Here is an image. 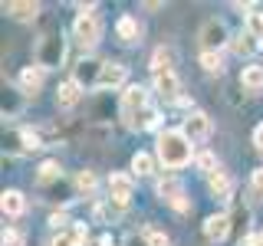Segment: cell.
I'll use <instances>...</instances> for the list:
<instances>
[{
  "instance_id": "cell-12",
  "label": "cell",
  "mask_w": 263,
  "mask_h": 246,
  "mask_svg": "<svg viewBox=\"0 0 263 246\" xmlns=\"http://www.w3.org/2000/svg\"><path fill=\"white\" fill-rule=\"evenodd\" d=\"M4 10H7V16H13V20L30 23V20L40 16V4L36 0H10V4H4Z\"/></svg>"
},
{
  "instance_id": "cell-27",
  "label": "cell",
  "mask_w": 263,
  "mask_h": 246,
  "mask_svg": "<svg viewBox=\"0 0 263 246\" xmlns=\"http://www.w3.org/2000/svg\"><path fill=\"white\" fill-rule=\"evenodd\" d=\"M201 66L211 76H220V72H224V56L220 53H201Z\"/></svg>"
},
{
  "instance_id": "cell-19",
  "label": "cell",
  "mask_w": 263,
  "mask_h": 246,
  "mask_svg": "<svg viewBox=\"0 0 263 246\" xmlns=\"http://www.w3.org/2000/svg\"><path fill=\"white\" fill-rule=\"evenodd\" d=\"M263 46V39L260 36H253L250 30H243V33H237L234 39H230V49H234L237 56H253L257 53V49Z\"/></svg>"
},
{
  "instance_id": "cell-35",
  "label": "cell",
  "mask_w": 263,
  "mask_h": 246,
  "mask_svg": "<svg viewBox=\"0 0 263 246\" xmlns=\"http://www.w3.org/2000/svg\"><path fill=\"white\" fill-rule=\"evenodd\" d=\"M240 246H263V236H243V240H240Z\"/></svg>"
},
{
  "instance_id": "cell-3",
  "label": "cell",
  "mask_w": 263,
  "mask_h": 246,
  "mask_svg": "<svg viewBox=\"0 0 263 246\" xmlns=\"http://www.w3.org/2000/svg\"><path fill=\"white\" fill-rule=\"evenodd\" d=\"M197 39H201V53H220L230 39V33H227V23L224 20H217V16H208V20L201 23V33H197Z\"/></svg>"
},
{
  "instance_id": "cell-25",
  "label": "cell",
  "mask_w": 263,
  "mask_h": 246,
  "mask_svg": "<svg viewBox=\"0 0 263 246\" xmlns=\"http://www.w3.org/2000/svg\"><path fill=\"white\" fill-rule=\"evenodd\" d=\"M60 174H63L60 161H43L40 171H36V180H40V184H49V180H60Z\"/></svg>"
},
{
  "instance_id": "cell-8",
  "label": "cell",
  "mask_w": 263,
  "mask_h": 246,
  "mask_svg": "<svg viewBox=\"0 0 263 246\" xmlns=\"http://www.w3.org/2000/svg\"><path fill=\"white\" fill-rule=\"evenodd\" d=\"M155 92H158L164 102L187 105V98L181 95V79H178V72H155Z\"/></svg>"
},
{
  "instance_id": "cell-9",
  "label": "cell",
  "mask_w": 263,
  "mask_h": 246,
  "mask_svg": "<svg viewBox=\"0 0 263 246\" xmlns=\"http://www.w3.org/2000/svg\"><path fill=\"white\" fill-rule=\"evenodd\" d=\"M158 197H161L164 203H171L178 213H187V210H191V203H187V197H184V187H181V180H175V177L158 180Z\"/></svg>"
},
{
  "instance_id": "cell-36",
  "label": "cell",
  "mask_w": 263,
  "mask_h": 246,
  "mask_svg": "<svg viewBox=\"0 0 263 246\" xmlns=\"http://www.w3.org/2000/svg\"><path fill=\"white\" fill-rule=\"evenodd\" d=\"M128 246H148V240H145V236H132Z\"/></svg>"
},
{
  "instance_id": "cell-28",
  "label": "cell",
  "mask_w": 263,
  "mask_h": 246,
  "mask_svg": "<svg viewBox=\"0 0 263 246\" xmlns=\"http://www.w3.org/2000/svg\"><path fill=\"white\" fill-rule=\"evenodd\" d=\"M142 236L148 240V246H171L168 233H164V230H158V227H145V230H142Z\"/></svg>"
},
{
  "instance_id": "cell-17",
  "label": "cell",
  "mask_w": 263,
  "mask_h": 246,
  "mask_svg": "<svg viewBox=\"0 0 263 246\" xmlns=\"http://www.w3.org/2000/svg\"><path fill=\"white\" fill-rule=\"evenodd\" d=\"M115 36H119L122 43H138V39H142V27H138V20L132 13H125L115 23Z\"/></svg>"
},
{
  "instance_id": "cell-6",
  "label": "cell",
  "mask_w": 263,
  "mask_h": 246,
  "mask_svg": "<svg viewBox=\"0 0 263 246\" xmlns=\"http://www.w3.org/2000/svg\"><path fill=\"white\" fill-rule=\"evenodd\" d=\"M181 131H184V138H187L191 145H201V141H208V138H211L214 125H211V118H208L204 112H187Z\"/></svg>"
},
{
  "instance_id": "cell-33",
  "label": "cell",
  "mask_w": 263,
  "mask_h": 246,
  "mask_svg": "<svg viewBox=\"0 0 263 246\" xmlns=\"http://www.w3.org/2000/svg\"><path fill=\"white\" fill-rule=\"evenodd\" d=\"M66 223H69L66 213H53V217H49V227H53V230H66Z\"/></svg>"
},
{
  "instance_id": "cell-4",
  "label": "cell",
  "mask_w": 263,
  "mask_h": 246,
  "mask_svg": "<svg viewBox=\"0 0 263 246\" xmlns=\"http://www.w3.org/2000/svg\"><path fill=\"white\" fill-rule=\"evenodd\" d=\"M66 56V43H63V33H46L36 46V66L40 69H53L60 66Z\"/></svg>"
},
{
  "instance_id": "cell-2",
  "label": "cell",
  "mask_w": 263,
  "mask_h": 246,
  "mask_svg": "<svg viewBox=\"0 0 263 246\" xmlns=\"http://www.w3.org/2000/svg\"><path fill=\"white\" fill-rule=\"evenodd\" d=\"M72 33H76V39H79V46L82 49H92L99 39H102V20H99V13H96V7L92 4H79V13H76V20H72Z\"/></svg>"
},
{
  "instance_id": "cell-15",
  "label": "cell",
  "mask_w": 263,
  "mask_h": 246,
  "mask_svg": "<svg viewBox=\"0 0 263 246\" xmlns=\"http://www.w3.org/2000/svg\"><path fill=\"white\" fill-rule=\"evenodd\" d=\"M208 191L214 197H220V200H227V197L234 194V177H230L224 168H217L214 174H208Z\"/></svg>"
},
{
  "instance_id": "cell-37",
  "label": "cell",
  "mask_w": 263,
  "mask_h": 246,
  "mask_svg": "<svg viewBox=\"0 0 263 246\" xmlns=\"http://www.w3.org/2000/svg\"><path fill=\"white\" fill-rule=\"evenodd\" d=\"M99 246H115V243L109 240V236H102V240H99Z\"/></svg>"
},
{
  "instance_id": "cell-32",
  "label": "cell",
  "mask_w": 263,
  "mask_h": 246,
  "mask_svg": "<svg viewBox=\"0 0 263 246\" xmlns=\"http://www.w3.org/2000/svg\"><path fill=\"white\" fill-rule=\"evenodd\" d=\"M4 246H23L20 233H16V230H4Z\"/></svg>"
},
{
  "instance_id": "cell-10",
  "label": "cell",
  "mask_w": 263,
  "mask_h": 246,
  "mask_svg": "<svg viewBox=\"0 0 263 246\" xmlns=\"http://www.w3.org/2000/svg\"><path fill=\"white\" fill-rule=\"evenodd\" d=\"M230 233V217L227 213H211L208 220H204V240L208 243H224Z\"/></svg>"
},
{
  "instance_id": "cell-31",
  "label": "cell",
  "mask_w": 263,
  "mask_h": 246,
  "mask_svg": "<svg viewBox=\"0 0 263 246\" xmlns=\"http://www.w3.org/2000/svg\"><path fill=\"white\" fill-rule=\"evenodd\" d=\"M250 191H253V197H257V200H263V168H257L250 174Z\"/></svg>"
},
{
  "instance_id": "cell-13",
  "label": "cell",
  "mask_w": 263,
  "mask_h": 246,
  "mask_svg": "<svg viewBox=\"0 0 263 246\" xmlns=\"http://www.w3.org/2000/svg\"><path fill=\"white\" fill-rule=\"evenodd\" d=\"M132 191H135V180H132V174H122V171H115V174L109 177V197H112V200L128 203Z\"/></svg>"
},
{
  "instance_id": "cell-1",
  "label": "cell",
  "mask_w": 263,
  "mask_h": 246,
  "mask_svg": "<svg viewBox=\"0 0 263 246\" xmlns=\"http://www.w3.org/2000/svg\"><path fill=\"white\" fill-rule=\"evenodd\" d=\"M155 158H158L164 168L178 171V168H187L197 154H194V145L184 138L181 128H164L158 135V141H155Z\"/></svg>"
},
{
  "instance_id": "cell-16",
  "label": "cell",
  "mask_w": 263,
  "mask_h": 246,
  "mask_svg": "<svg viewBox=\"0 0 263 246\" xmlns=\"http://www.w3.org/2000/svg\"><path fill=\"white\" fill-rule=\"evenodd\" d=\"M82 98V86L76 79H66V82H60V89H56V105L60 109H72Z\"/></svg>"
},
{
  "instance_id": "cell-23",
  "label": "cell",
  "mask_w": 263,
  "mask_h": 246,
  "mask_svg": "<svg viewBox=\"0 0 263 246\" xmlns=\"http://www.w3.org/2000/svg\"><path fill=\"white\" fill-rule=\"evenodd\" d=\"M128 203H122V200H112V197H105L102 203H96V210H92V217L96 220H115V217H122L125 213Z\"/></svg>"
},
{
  "instance_id": "cell-34",
  "label": "cell",
  "mask_w": 263,
  "mask_h": 246,
  "mask_svg": "<svg viewBox=\"0 0 263 246\" xmlns=\"http://www.w3.org/2000/svg\"><path fill=\"white\" fill-rule=\"evenodd\" d=\"M253 148H257V151L263 154V121H260L257 128H253Z\"/></svg>"
},
{
  "instance_id": "cell-20",
  "label": "cell",
  "mask_w": 263,
  "mask_h": 246,
  "mask_svg": "<svg viewBox=\"0 0 263 246\" xmlns=\"http://www.w3.org/2000/svg\"><path fill=\"white\" fill-rule=\"evenodd\" d=\"M40 89H43V69H40V66H27V69L20 72V92L36 95Z\"/></svg>"
},
{
  "instance_id": "cell-18",
  "label": "cell",
  "mask_w": 263,
  "mask_h": 246,
  "mask_svg": "<svg viewBox=\"0 0 263 246\" xmlns=\"http://www.w3.org/2000/svg\"><path fill=\"white\" fill-rule=\"evenodd\" d=\"M0 207H4V217H20L23 210H27V197H23L16 187L0 194Z\"/></svg>"
},
{
  "instance_id": "cell-38",
  "label": "cell",
  "mask_w": 263,
  "mask_h": 246,
  "mask_svg": "<svg viewBox=\"0 0 263 246\" xmlns=\"http://www.w3.org/2000/svg\"><path fill=\"white\" fill-rule=\"evenodd\" d=\"M260 236H263V233H260Z\"/></svg>"
},
{
  "instance_id": "cell-7",
  "label": "cell",
  "mask_w": 263,
  "mask_h": 246,
  "mask_svg": "<svg viewBox=\"0 0 263 246\" xmlns=\"http://www.w3.org/2000/svg\"><path fill=\"white\" fill-rule=\"evenodd\" d=\"M102 66H105V59L86 56V59H79V63H76V69H72V79H76L82 89H99V79H102Z\"/></svg>"
},
{
  "instance_id": "cell-24",
  "label": "cell",
  "mask_w": 263,
  "mask_h": 246,
  "mask_svg": "<svg viewBox=\"0 0 263 246\" xmlns=\"http://www.w3.org/2000/svg\"><path fill=\"white\" fill-rule=\"evenodd\" d=\"M132 171H135L138 177L155 174V158H152L148 151H135V154H132Z\"/></svg>"
},
{
  "instance_id": "cell-14",
  "label": "cell",
  "mask_w": 263,
  "mask_h": 246,
  "mask_svg": "<svg viewBox=\"0 0 263 246\" xmlns=\"http://www.w3.org/2000/svg\"><path fill=\"white\" fill-rule=\"evenodd\" d=\"M125 79H128V66L105 63L102 66V79H99V89H119V86H125Z\"/></svg>"
},
{
  "instance_id": "cell-5",
  "label": "cell",
  "mask_w": 263,
  "mask_h": 246,
  "mask_svg": "<svg viewBox=\"0 0 263 246\" xmlns=\"http://www.w3.org/2000/svg\"><path fill=\"white\" fill-rule=\"evenodd\" d=\"M148 105L152 102H148V92L142 86H125V92H122V118H125V125H132Z\"/></svg>"
},
{
  "instance_id": "cell-26",
  "label": "cell",
  "mask_w": 263,
  "mask_h": 246,
  "mask_svg": "<svg viewBox=\"0 0 263 246\" xmlns=\"http://www.w3.org/2000/svg\"><path fill=\"white\" fill-rule=\"evenodd\" d=\"M96 184H99V180H96V171H79V174H76V191L79 194L92 197L96 194Z\"/></svg>"
},
{
  "instance_id": "cell-29",
  "label": "cell",
  "mask_w": 263,
  "mask_h": 246,
  "mask_svg": "<svg viewBox=\"0 0 263 246\" xmlns=\"http://www.w3.org/2000/svg\"><path fill=\"white\" fill-rule=\"evenodd\" d=\"M247 30H250L253 36H260V39H263V7H257V10L247 16Z\"/></svg>"
},
{
  "instance_id": "cell-11",
  "label": "cell",
  "mask_w": 263,
  "mask_h": 246,
  "mask_svg": "<svg viewBox=\"0 0 263 246\" xmlns=\"http://www.w3.org/2000/svg\"><path fill=\"white\" fill-rule=\"evenodd\" d=\"M86 240H89V227L86 223H72V227L60 230L49 246H86Z\"/></svg>"
},
{
  "instance_id": "cell-22",
  "label": "cell",
  "mask_w": 263,
  "mask_h": 246,
  "mask_svg": "<svg viewBox=\"0 0 263 246\" xmlns=\"http://www.w3.org/2000/svg\"><path fill=\"white\" fill-rule=\"evenodd\" d=\"M155 72H175V49L171 46H158L152 56V76Z\"/></svg>"
},
{
  "instance_id": "cell-30",
  "label": "cell",
  "mask_w": 263,
  "mask_h": 246,
  "mask_svg": "<svg viewBox=\"0 0 263 246\" xmlns=\"http://www.w3.org/2000/svg\"><path fill=\"white\" fill-rule=\"evenodd\" d=\"M194 161H197V168H201V171H204V174H214V171H217V168H220V164H217V158H214V154H211V151H201V154H197V158H194Z\"/></svg>"
},
{
  "instance_id": "cell-21",
  "label": "cell",
  "mask_w": 263,
  "mask_h": 246,
  "mask_svg": "<svg viewBox=\"0 0 263 246\" xmlns=\"http://www.w3.org/2000/svg\"><path fill=\"white\" fill-rule=\"evenodd\" d=\"M240 86L247 89V92H263V66H257V63L243 66V72H240Z\"/></svg>"
}]
</instances>
